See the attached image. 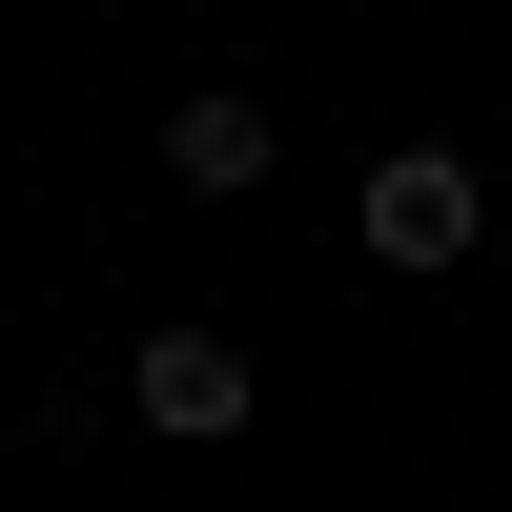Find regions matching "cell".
<instances>
[{"label": "cell", "mask_w": 512, "mask_h": 512, "mask_svg": "<svg viewBox=\"0 0 512 512\" xmlns=\"http://www.w3.org/2000/svg\"><path fill=\"white\" fill-rule=\"evenodd\" d=\"M472 246H492V164L472 144H390L369 164V267L431 287V267H472Z\"/></svg>", "instance_id": "cell-1"}, {"label": "cell", "mask_w": 512, "mask_h": 512, "mask_svg": "<svg viewBox=\"0 0 512 512\" xmlns=\"http://www.w3.org/2000/svg\"><path fill=\"white\" fill-rule=\"evenodd\" d=\"M123 410H144L164 451H246L267 431V369H246L226 328H144V349H123Z\"/></svg>", "instance_id": "cell-2"}, {"label": "cell", "mask_w": 512, "mask_h": 512, "mask_svg": "<svg viewBox=\"0 0 512 512\" xmlns=\"http://www.w3.org/2000/svg\"><path fill=\"white\" fill-rule=\"evenodd\" d=\"M267 164H287L267 82H185V103H164V185H185V205H246Z\"/></svg>", "instance_id": "cell-3"}]
</instances>
